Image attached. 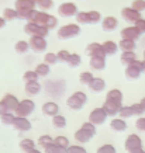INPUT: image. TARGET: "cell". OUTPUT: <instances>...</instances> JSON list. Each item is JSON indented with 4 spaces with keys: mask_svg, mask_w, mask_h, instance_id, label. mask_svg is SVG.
Returning a JSON list of instances; mask_svg holds the SVG:
<instances>
[{
    "mask_svg": "<svg viewBox=\"0 0 145 153\" xmlns=\"http://www.w3.org/2000/svg\"><path fill=\"white\" fill-rule=\"evenodd\" d=\"M107 114L103 110V107H99V108H94L92 110L89 114V122H92L93 125H102L104 124V121L107 120Z\"/></svg>",
    "mask_w": 145,
    "mask_h": 153,
    "instance_id": "obj_8",
    "label": "cell"
},
{
    "mask_svg": "<svg viewBox=\"0 0 145 153\" xmlns=\"http://www.w3.org/2000/svg\"><path fill=\"white\" fill-rule=\"evenodd\" d=\"M24 31L28 34V35H31V37H47L48 34V30L47 27H44V25H40V24H35V23H27L24 25Z\"/></svg>",
    "mask_w": 145,
    "mask_h": 153,
    "instance_id": "obj_5",
    "label": "cell"
},
{
    "mask_svg": "<svg viewBox=\"0 0 145 153\" xmlns=\"http://www.w3.org/2000/svg\"><path fill=\"white\" fill-rule=\"evenodd\" d=\"M42 112L45 115H49V117H55L59 114V105L54 101H47L42 104Z\"/></svg>",
    "mask_w": 145,
    "mask_h": 153,
    "instance_id": "obj_17",
    "label": "cell"
},
{
    "mask_svg": "<svg viewBox=\"0 0 145 153\" xmlns=\"http://www.w3.org/2000/svg\"><path fill=\"white\" fill-rule=\"evenodd\" d=\"M121 16H123V19L126 20V21L132 23V24H135L138 20L142 19V17H141V13L135 11V10L131 9V7H124V9L121 10Z\"/></svg>",
    "mask_w": 145,
    "mask_h": 153,
    "instance_id": "obj_11",
    "label": "cell"
},
{
    "mask_svg": "<svg viewBox=\"0 0 145 153\" xmlns=\"http://www.w3.org/2000/svg\"><path fill=\"white\" fill-rule=\"evenodd\" d=\"M142 62H144V72H145V60H142Z\"/></svg>",
    "mask_w": 145,
    "mask_h": 153,
    "instance_id": "obj_58",
    "label": "cell"
},
{
    "mask_svg": "<svg viewBox=\"0 0 145 153\" xmlns=\"http://www.w3.org/2000/svg\"><path fill=\"white\" fill-rule=\"evenodd\" d=\"M34 72H35L38 76H42V77H45V76L49 73V66H48L47 63H38V65L35 66Z\"/></svg>",
    "mask_w": 145,
    "mask_h": 153,
    "instance_id": "obj_34",
    "label": "cell"
},
{
    "mask_svg": "<svg viewBox=\"0 0 145 153\" xmlns=\"http://www.w3.org/2000/svg\"><path fill=\"white\" fill-rule=\"evenodd\" d=\"M110 128L116 132H124L128 128V125H127L126 120H123V118H113L110 122Z\"/></svg>",
    "mask_w": 145,
    "mask_h": 153,
    "instance_id": "obj_22",
    "label": "cell"
},
{
    "mask_svg": "<svg viewBox=\"0 0 145 153\" xmlns=\"http://www.w3.org/2000/svg\"><path fill=\"white\" fill-rule=\"evenodd\" d=\"M131 153H145L144 149H140V150H135V152H131Z\"/></svg>",
    "mask_w": 145,
    "mask_h": 153,
    "instance_id": "obj_57",
    "label": "cell"
},
{
    "mask_svg": "<svg viewBox=\"0 0 145 153\" xmlns=\"http://www.w3.org/2000/svg\"><path fill=\"white\" fill-rule=\"evenodd\" d=\"M37 4L40 6L42 10H49V9H52L54 1H52V0H38Z\"/></svg>",
    "mask_w": 145,
    "mask_h": 153,
    "instance_id": "obj_47",
    "label": "cell"
},
{
    "mask_svg": "<svg viewBox=\"0 0 145 153\" xmlns=\"http://www.w3.org/2000/svg\"><path fill=\"white\" fill-rule=\"evenodd\" d=\"M58 13L64 16V17H70V16H76L78 14V7H76L75 3H62L59 7H58Z\"/></svg>",
    "mask_w": 145,
    "mask_h": 153,
    "instance_id": "obj_13",
    "label": "cell"
},
{
    "mask_svg": "<svg viewBox=\"0 0 145 153\" xmlns=\"http://www.w3.org/2000/svg\"><path fill=\"white\" fill-rule=\"evenodd\" d=\"M80 34V27L78 24H66L62 25L58 30V37L61 39H68V38H73Z\"/></svg>",
    "mask_w": 145,
    "mask_h": 153,
    "instance_id": "obj_4",
    "label": "cell"
},
{
    "mask_svg": "<svg viewBox=\"0 0 145 153\" xmlns=\"http://www.w3.org/2000/svg\"><path fill=\"white\" fill-rule=\"evenodd\" d=\"M89 65L94 70H103L106 68V58L102 56H92L89 60Z\"/></svg>",
    "mask_w": 145,
    "mask_h": 153,
    "instance_id": "obj_21",
    "label": "cell"
},
{
    "mask_svg": "<svg viewBox=\"0 0 145 153\" xmlns=\"http://www.w3.org/2000/svg\"><path fill=\"white\" fill-rule=\"evenodd\" d=\"M3 19L9 20V21H13V20L19 19V13L16 11V9H11V7H6L3 10Z\"/></svg>",
    "mask_w": 145,
    "mask_h": 153,
    "instance_id": "obj_29",
    "label": "cell"
},
{
    "mask_svg": "<svg viewBox=\"0 0 145 153\" xmlns=\"http://www.w3.org/2000/svg\"><path fill=\"white\" fill-rule=\"evenodd\" d=\"M6 25V20L3 17H0V28H3Z\"/></svg>",
    "mask_w": 145,
    "mask_h": 153,
    "instance_id": "obj_54",
    "label": "cell"
},
{
    "mask_svg": "<svg viewBox=\"0 0 145 153\" xmlns=\"http://www.w3.org/2000/svg\"><path fill=\"white\" fill-rule=\"evenodd\" d=\"M34 110H35V102L33 100H30V98H24V100L20 101L14 114H16V117H25L27 118L30 114H33Z\"/></svg>",
    "mask_w": 145,
    "mask_h": 153,
    "instance_id": "obj_3",
    "label": "cell"
},
{
    "mask_svg": "<svg viewBox=\"0 0 145 153\" xmlns=\"http://www.w3.org/2000/svg\"><path fill=\"white\" fill-rule=\"evenodd\" d=\"M23 79L25 80V82H33V80L38 79V74L35 73L34 70H27V72L23 74Z\"/></svg>",
    "mask_w": 145,
    "mask_h": 153,
    "instance_id": "obj_46",
    "label": "cell"
},
{
    "mask_svg": "<svg viewBox=\"0 0 145 153\" xmlns=\"http://www.w3.org/2000/svg\"><path fill=\"white\" fill-rule=\"evenodd\" d=\"M118 48L123 49V52L134 51V48H135V41H131V39H121V41L118 42Z\"/></svg>",
    "mask_w": 145,
    "mask_h": 153,
    "instance_id": "obj_27",
    "label": "cell"
},
{
    "mask_svg": "<svg viewBox=\"0 0 145 153\" xmlns=\"http://www.w3.org/2000/svg\"><path fill=\"white\" fill-rule=\"evenodd\" d=\"M135 126L138 131L145 132V117H140V118L135 121Z\"/></svg>",
    "mask_w": 145,
    "mask_h": 153,
    "instance_id": "obj_50",
    "label": "cell"
},
{
    "mask_svg": "<svg viewBox=\"0 0 145 153\" xmlns=\"http://www.w3.org/2000/svg\"><path fill=\"white\" fill-rule=\"evenodd\" d=\"M94 136V134L89 132V131L83 129L82 126H80V129H78L75 132V139L79 142V143H86V142H89L92 138Z\"/></svg>",
    "mask_w": 145,
    "mask_h": 153,
    "instance_id": "obj_18",
    "label": "cell"
},
{
    "mask_svg": "<svg viewBox=\"0 0 145 153\" xmlns=\"http://www.w3.org/2000/svg\"><path fill=\"white\" fill-rule=\"evenodd\" d=\"M103 49L106 55H116V52L118 51V44H116L114 41H106L103 42Z\"/></svg>",
    "mask_w": 145,
    "mask_h": 153,
    "instance_id": "obj_26",
    "label": "cell"
},
{
    "mask_svg": "<svg viewBox=\"0 0 145 153\" xmlns=\"http://www.w3.org/2000/svg\"><path fill=\"white\" fill-rule=\"evenodd\" d=\"M1 102L4 104V107L7 108L9 112H16V110H17V107L20 104L19 98L16 97V96H13V94H6L4 97H3V100H1Z\"/></svg>",
    "mask_w": 145,
    "mask_h": 153,
    "instance_id": "obj_14",
    "label": "cell"
},
{
    "mask_svg": "<svg viewBox=\"0 0 145 153\" xmlns=\"http://www.w3.org/2000/svg\"><path fill=\"white\" fill-rule=\"evenodd\" d=\"M144 60H145V51H144Z\"/></svg>",
    "mask_w": 145,
    "mask_h": 153,
    "instance_id": "obj_59",
    "label": "cell"
},
{
    "mask_svg": "<svg viewBox=\"0 0 145 153\" xmlns=\"http://www.w3.org/2000/svg\"><path fill=\"white\" fill-rule=\"evenodd\" d=\"M82 128L96 135V125H93V124H92V122H89V121H87V122H84V124H82Z\"/></svg>",
    "mask_w": 145,
    "mask_h": 153,
    "instance_id": "obj_52",
    "label": "cell"
},
{
    "mask_svg": "<svg viewBox=\"0 0 145 153\" xmlns=\"http://www.w3.org/2000/svg\"><path fill=\"white\" fill-rule=\"evenodd\" d=\"M35 6H37V3L34 0H16L14 9L19 13V19H25V16L30 11L35 10Z\"/></svg>",
    "mask_w": 145,
    "mask_h": 153,
    "instance_id": "obj_2",
    "label": "cell"
},
{
    "mask_svg": "<svg viewBox=\"0 0 145 153\" xmlns=\"http://www.w3.org/2000/svg\"><path fill=\"white\" fill-rule=\"evenodd\" d=\"M45 149V152L44 153H68V149H62L59 148V146H56V145H48L47 148H44Z\"/></svg>",
    "mask_w": 145,
    "mask_h": 153,
    "instance_id": "obj_39",
    "label": "cell"
},
{
    "mask_svg": "<svg viewBox=\"0 0 145 153\" xmlns=\"http://www.w3.org/2000/svg\"><path fill=\"white\" fill-rule=\"evenodd\" d=\"M28 44H30V48L35 52H44L48 47L47 39L44 37H31Z\"/></svg>",
    "mask_w": 145,
    "mask_h": 153,
    "instance_id": "obj_9",
    "label": "cell"
},
{
    "mask_svg": "<svg viewBox=\"0 0 145 153\" xmlns=\"http://www.w3.org/2000/svg\"><path fill=\"white\" fill-rule=\"evenodd\" d=\"M68 153H87L82 145H70L68 148Z\"/></svg>",
    "mask_w": 145,
    "mask_h": 153,
    "instance_id": "obj_44",
    "label": "cell"
},
{
    "mask_svg": "<svg viewBox=\"0 0 145 153\" xmlns=\"http://www.w3.org/2000/svg\"><path fill=\"white\" fill-rule=\"evenodd\" d=\"M20 149H21L24 153L31 152V150L35 149V143H34L33 139H23L20 142Z\"/></svg>",
    "mask_w": 145,
    "mask_h": 153,
    "instance_id": "obj_28",
    "label": "cell"
},
{
    "mask_svg": "<svg viewBox=\"0 0 145 153\" xmlns=\"http://www.w3.org/2000/svg\"><path fill=\"white\" fill-rule=\"evenodd\" d=\"M24 88H25V91H27L28 94L35 96V94H38L40 91H41V84H40V82H37V80H33V82H25Z\"/></svg>",
    "mask_w": 145,
    "mask_h": 153,
    "instance_id": "obj_23",
    "label": "cell"
},
{
    "mask_svg": "<svg viewBox=\"0 0 145 153\" xmlns=\"http://www.w3.org/2000/svg\"><path fill=\"white\" fill-rule=\"evenodd\" d=\"M52 143H54V138L49 136V135H41L38 138V145L42 146V148H47L48 145H52Z\"/></svg>",
    "mask_w": 145,
    "mask_h": 153,
    "instance_id": "obj_36",
    "label": "cell"
},
{
    "mask_svg": "<svg viewBox=\"0 0 145 153\" xmlns=\"http://www.w3.org/2000/svg\"><path fill=\"white\" fill-rule=\"evenodd\" d=\"M102 19V14L96 11V10H92V11H87V20H89V24L92 23H97Z\"/></svg>",
    "mask_w": 145,
    "mask_h": 153,
    "instance_id": "obj_40",
    "label": "cell"
},
{
    "mask_svg": "<svg viewBox=\"0 0 145 153\" xmlns=\"http://www.w3.org/2000/svg\"><path fill=\"white\" fill-rule=\"evenodd\" d=\"M76 21L79 24H89V20H87V11H80V13L76 14Z\"/></svg>",
    "mask_w": 145,
    "mask_h": 153,
    "instance_id": "obj_45",
    "label": "cell"
},
{
    "mask_svg": "<svg viewBox=\"0 0 145 153\" xmlns=\"http://www.w3.org/2000/svg\"><path fill=\"white\" fill-rule=\"evenodd\" d=\"M80 63H82L80 55H78V53H70L69 60H68V65L72 66V68H76V66H79Z\"/></svg>",
    "mask_w": 145,
    "mask_h": 153,
    "instance_id": "obj_37",
    "label": "cell"
},
{
    "mask_svg": "<svg viewBox=\"0 0 145 153\" xmlns=\"http://www.w3.org/2000/svg\"><path fill=\"white\" fill-rule=\"evenodd\" d=\"M123 104L121 102H116V101H108V100H106L103 104V110L106 111V114H107L108 117H114V115H118V112H120V110H121Z\"/></svg>",
    "mask_w": 145,
    "mask_h": 153,
    "instance_id": "obj_12",
    "label": "cell"
},
{
    "mask_svg": "<svg viewBox=\"0 0 145 153\" xmlns=\"http://www.w3.org/2000/svg\"><path fill=\"white\" fill-rule=\"evenodd\" d=\"M93 80V74L90 73V72H82L79 74V82L83 84H89L90 82Z\"/></svg>",
    "mask_w": 145,
    "mask_h": 153,
    "instance_id": "obj_41",
    "label": "cell"
},
{
    "mask_svg": "<svg viewBox=\"0 0 145 153\" xmlns=\"http://www.w3.org/2000/svg\"><path fill=\"white\" fill-rule=\"evenodd\" d=\"M106 100H108V101L121 102L123 101V93L118 90V88H111V90H108L107 96H106Z\"/></svg>",
    "mask_w": 145,
    "mask_h": 153,
    "instance_id": "obj_25",
    "label": "cell"
},
{
    "mask_svg": "<svg viewBox=\"0 0 145 153\" xmlns=\"http://www.w3.org/2000/svg\"><path fill=\"white\" fill-rule=\"evenodd\" d=\"M27 153H42L41 150H38V149H34V150H31V152H27Z\"/></svg>",
    "mask_w": 145,
    "mask_h": 153,
    "instance_id": "obj_56",
    "label": "cell"
},
{
    "mask_svg": "<svg viewBox=\"0 0 145 153\" xmlns=\"http://www.w3.org/2000/svg\"><path fill=\"white\" fill-rule=\"evenodd\" d=\"M14 49L19 52V53H25V52L30 49V44H28L27 41H24V39L17 41L16 44H14Z\"/></svg>",
    "mask_w": 145,
    "mask_h": 153,
    "instance_id": "obj_31",
    "label": "cell"
},
{
    "mask_svg": "<svg viewBox=\"0 0 145 153\" xmlns=\"http://www.w3.org/2000/svg\"><path fill=\"white\" fill-rule=\"evenodd\" d=\"M140 105L142 107V110H144V111H145V97H144V98H142V100H141V101H140Z\"/></svg>",
    "mask_w": 145,
    "mask_h": 153,
    "instance_id": "obj_55",
    "label": "cell"
},
{
    "mask_svg": "<svg viewBox=\"0 0 145 153\" xmlns=\"http://www.w3.org/2000/svg\"><path fill=\"white\" fill-rule=\"evenodd\" d=\"M134 27H135L141 34H145V19L138 20V21H137V23L134 24Z\"/></svg>",
    "mask_w": 145,
    "mask_h": 153,
    "instance_id": "obj_51",
    "label": "cell"
},
{
    "mask_svg": "<svg viewBox=\"0 0 145 153\" xmlns=\"http://www.w3.org/2000/svg\"><path fill=\"white\" fill-rule=\"evenodd\" d=\"M131 108H132V112H134V117L137 115H142L144 114V110H142V107L140 105V102H135V104H131Z\"/></svg>",
    "mask_w": 145,
    "mask_h": 153,
    "instance_id": "obj_49",
    "label": "cell"
},
{
    "mask_svg": "<svg viewBox=\"0 0 145 153\" xmlns=\"http://www.w3.org/2000/svg\"><path fill=\"white\" fill-rule=\"evenodd\" d=\"M118 115H120V118H123V120H127V118L134 117V112H132L131 105H123L121 110H120V112H118Z\"/></svg>",
    "mask_w": 145,
    "mask_h": 153,
    "instance_id": "obj_33",
    "label": "cell"
},
{
    "mask_svg": "<svg viewBox=\"0 0 145 153\" xmlns=\"http://www.w3.org/2000/svg\"><path fill=\"white\" fill-rule=\"evenodd\" d=\"M86 52L87 55L92 58V56H102V58H106V52L103 49V44H99V42H90L89 45L86 47Z\"/></svg>",
    "mask_w": 145,
    "mask_h": 153,
    "instance_id": "obj_10",
    "label": "cell"
},
{
    "mask_svg": "<svg viewBox=\"0 0 145 153\" xmlns=\"http://www.w3.org/2000/svg\"><path fill=\"white\" fill-rule=\"evenodd\" d=\"M118 25V20L113 16H108V17H104L103 21H102V27H103L104 31H113L116 30Z\"/></svg>",
    "mask_w": 145,
    "mask_h": 153,
    "instance_id": "obj_19",
    "label": "cell"
},
{
    "mask_svg": "<svg viewBox=\"0 0 145 153\" xmlns=\"http://www.w3.org/2000/svg\"><path fill=\"white\" fill-rule=\"evenodd\" d=\"M6 112H9V111H7V108L4 107V104H3V102L0 101V117L3 115V114H6Z\"/></svg>",
    "mask_w": 145,
    "mask_h": 153,
    "instance_id": "obj_53",
    "label": "cell"
},
{
    "mask_svg": "<svg viewBox=\"0 0 145 153\" xmlns=\"http://www.w3.org/2000/svg\"><path fill=\"white\" fill-rule=\"evenodd\" d=\"M56 62H58V56H56V53H54V52H48V53H45V56H44V63H47V65L49 66V65H55Z\"/></svg>",
    "mask_w": 145,
    "mask_h": 153,
    "instance_id": "obj_38",
    "label": "cell"
},
{
    "mask_svg": "<svg viewBox=\"0 0 145 153\" xmlns=\"http://www.w3.org/2000/svg\"><path fill=\"white\" fill-rule=\"evenodd\" d=\"M0 120H1V124H4V125H13L14 120H16V114L14 112H6L0 117Z\"/></svg>",
    "mask_w": 145,
    "mask_h": 153,
    "instance_id": "obj_35",
    "label": "cell"
},
{
    "mask_svg": "<svg viewBox=\"0 0 145 153\" xmlns=\"http://www.w3.org/2000/svg\"><path fill=\"white\" fill-rule=\"evenodd\" d=\"M96 153H117V150H116V148H114L113 145L106 143V145H102V146L97 149Z\"/></svg>",
    "mask_w": 145,
    "mask_h": 153,
    "instance_id": "obj_43",
    "label": "cell"
},
{
    "mask_svg": "<svg viewBox=\"0 0 145 153\" xmlns=\"http://www.w3.org/2000/svg\"><path fill=\"white\" fill-rule=\"evenodd\" d=\"M86 101H87V96L83 91H75L70 97H68L66 105L69 107L70 110H80V108H83Z\"/></svg>",
    "mask_w": 145,
    "mask_h": 153,
    "instance_id": "obj_1",
    "label": "cell"
},
{
    "mask_svg": "<svg viewBox=\"0 0 145 153\" xmlns=\"http://www.w3.org/2000/svg\"><path fill=\"white\" fill-rule=\"evenodd\" d=\"M56 56H58V60H59V62H66V63H68L70 53L68 51H65V49H62V51H59L56 53Z\"/></svg>",
    "mask_w": 145,
    "mask_h": 153,
    "instance_id": "obj_48",
    "label": "cell"
},
{
    "mask_svg": "<svg viewBox=\"0 0 145 153\" xmlns=\"http://www.w3.org/2000/svg\"><path fill=\"white\" fill-rule=\"evenodd\" d=\"M87 86H89V88L93 91V93H99V91H103L104 90L106 82H104L102 77H93V80H92Z\"/></svg>",
    "mask_w": 145,
    "mask_h": 153,
    "instance_id": "obj_20",
    "label": "cell"
},
{
    "mask_svg": "<svg viewBox=\"0 0 145 153\" xmlns=\"http://www.w3.org/2000/svg\"><path fill=\"white\" fill-rule=\"evenodd\" d=\"M120 35H121V39H131V41H137L138 38H140L141 33L137 30L134 25H130V27H126L121 30V33H120Z\"/></svg>",
    "mask_w": 145,
    "mask_h": 153,
    "instance_id": "obj_15",
    "label": "cell"
},
{
    "mask_svg": "<svg viewBox=\"0 0 145 153\" xmlns=\"http://www.w3.org/2000/svg\"><path fill=\"white\" fill-rule=\"evenodd\" d=\"M52 125L55 126V128H59V129H62V128H65L66 126V118L64 115H55L52 117Z\"/></svg>",
    "mask_w": 145,
    "mask_h": 153,
    "instance_id": "obj_30",
    "label": "cell"
},
{
    "mask_svg": "<svg viewBox=\"0 0 145 153\" xmlns=\"http://www.w3.org/2000/svg\"><path fill=\"white\" fill-rule=\"evenodd\" d=\"M34 1H35V3H37V1H38V0H34Z\"/></svg>",
    "mask_w": 145,
    "mask_h": 153,
    "instance_id": "obj_60",
    "label": "cell"
},
{
    "mask_svg": "<svg viewBox=\"0 0 145 153\" xmlns=\"http://www.w3.org/2000/svg\"><path fill=\"white\" fill-rule=\"evenodd\" d=\"M13 128H16L20 132H27L31 129V122L25 117H16V120L13 122Z\"/></svg>",
    "mask_w": 145,
    "mask_h": 153,
    "instance_id": "obj_16",
    "label": "cell"
},
{
    "mask_svg": "<svg viewBox=\"0 0 145 153\" xmlns=\"http://www.w3.org/2000/svg\"><path fill=\"white\" fill-rule=\"evenodd\" d=\"M131 9H134L135 11H138V13L144 11L145 10V0H132Z\"/></svg>",
    "mask_w": 145,
    "mask_h": 153,
    "instance_id": "obj_42",
    "label": "cell"
},
{
    "mask_svg": "<svg viewBox=\"0 0 145 153\" xmlns=\"http://www.w3.org/2000/svg\"><path fill=\"white\" fill-rule=\"evenodd\" d=\"M142 72H144V62L138 59L134 63H131V65H128L126 68V76L128 79H132V80L138 79Z\"/></svg>",
    "mask_w": 145,
    "mask_h": 153,
    "instance_id": "obj_7",
    "label": "cell"
},
{
    "mask_svg": "<svg viewBox=\"0 0 145 153\" xmlns=\"http://www.w3.org/2000/svg\"><path fill=\"white\" fill-rule=\"evenodd\" d=\"M120 60H121V63L123 65H131V63H134L137 60V55H135V52L134 51H126V52H123L121 56H120Z\"/></svg>",
    "mask_w": 145,
    "mask_h": 153,
    "instance_id": "obj_24",
    "label": "cell"
},
{
    "mask_svg": "<svg viewBox=\"0 0 145 153\" xmlns=\"http://www.w3.org/2000/svg\"><path fill=\"white\" fill-rule=\"evenodd\" d=\"M124 148H126V150L128 153L142 149V139L140 138V135H137V134H130L128 135L126 142H124Z\"/></svg>",
    "mask_w": 145,
    "mask_h": 153,
    "instance_id": "obj_6",
    "label": "cell"
},
{
    "mask_svg": "<svg viewBox=\"0 0 145 153\" xmlns=\"http://www.w3.org/2000/svg\"><path fill=\"white\" fill-rule=\"evenodd\" d=\"M54 145H56V146H59V148L62 149H68L70 146L69 145V139L66 138V136H56V138H54Z\"/></svg>",
    "mask_w": 145,
    "mask_h": 153,
    "instance_id": "obj_32",
    "label": "cell"
}]
</instances>
